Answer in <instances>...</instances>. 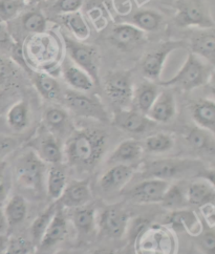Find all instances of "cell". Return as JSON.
<instances>
[{"label":"cell","mask_w":215,"mask_h":254,"mask_svg":"<svg viewBox=\"0 0 215 254\" xmlns=\"http://www.w3.org/2000/svg\"><path fill=\"white\" fill-rule=\"evenodd\" d=\"M107 133L99 128L75 129L63 146L64 159L80 171H91L101 161L106 146Z\"/></svg>","instance_id":"obj_1"},{"label":"cell","mask_w":215,"mask_h":254,"mask_svg":"<svg viewBox=\"0 0 215 254\" xmlns=\"http://www.w3.org/2000/svg\"><path fill=\"white\" fill-rule=\"evenodd\" d=\"M204 169L202 162L193 159L165 158L147 161L142 165L140 172L144 179H159L171 182V180L182 179Z\"/></svg>","instance_id":"obj_2"},{"label":"cell","mask_w":215,"mask_h":254,"mask_svg":"<svg viewBox=\"0 0 215 254\" xmlns=\"http://www.w3.org/2000/svg\"><path fill=\"white\" fill-rule=\"evenodd\" d=\"M213 67L208 62L189 52L183 66L176 75L166 81H161L158 85L178 87L185 92H191L209 82L213 75Z\"/></svg>","instance_id":"obj_3"},{"label":"cell","mask_w":215,"mask_h":254,"mask_svg":"<svg viewBox=\"0 0 215 254\" xmlns=\"http://www.w3.org/2000/svg\"><path fill=\"white\" fill-rule=\"evenodd\" d=\"M48 164L32 148L18 157L14 166V178L22 189L35 193L41 192L46 185Z\"/></svg>","instance_id":"obj_4"},{"label":"cell","mask_w":215,"mask_h":254,"mask_svg":"<svg viewBox=\"0 0 215 254\" xmlns=\"http://www.w3.org/2000/svg\"><path fill=\"white\" fill-rule=\"evenodd\" d=\"M174 21L182 28L214 29V20L206 0H176Z\"/></svg>","instance_id":"obj_5"},{"label":"cell","mask_w":215,"mask_h":254,"mask_svg":"<svg viewBox=\"0 0 215 254\" xmlns=\"http://www.w3.org/2000/svg\"><path fill=\"white\" fill-rule=\"evenodd\" d=\"M63 40L68 59L88 74L94 80L95 84H99L100 65L99 53L97 49L92 45L83 43L82 41L71 38L67 35H63Z\"/></svg>","instance_id":"obj_6"},{"label":"cell","mask_w":215,"mask_h":254,"mask_svg":"<svg viewBox=\"0 0 215 254\" xmlns=\"http://www.w3.org/2000/svg\"><path fill=\"white\" fill-rule=\"evenodd\" d=\"M137 254H175V240L166 228L148 224L138 237Z\"/></svg>","instance_id":"obj_7"},{"label":"cell","mask_w":215,"mask_h":254,"mask_svg":"<svg viewBox=\"0 0 215 254\" xmlns=\"http://www.w3.org/2000/svg\"><path fill=\"white\" fill-rule=\"evenodd\" d=\"M62 100L68 110L79 117L100 122H107L109 120L108 114H107L103 103L96 96L71 89L63 93Z\"/></svg>","instance_id":"obj_8"},{"label":"cell","mask_w":215,"mask_h":254,"mask_svg":"<svg viewBox=\"0 0 215 254\" xmlns=\"http://www.w3.org/2000/svg\"><path fill=\"white\" fill-rule=\"evenodd\" d=\"M187 48V43L181 40H169L161 43L158 48L150 51L141 62L142 74L147 80L155 83L162 81L163 68L168 57L180 49Z\"/></svg>","instance_id":"obj_9"},{"label":"cell","mask_w":215,"mask_h":254,"mask_svg":"<svg viewBox=\"0 0 215 254\" xmlns=\"http://www.w3.org/2000/svg\"><path fill=\"white\" fill-rule=\"evenodd\" d=\"M104 90L110 101L125 108L132 101L133 84L132 76L126 70H114L108 72L104 78Z\"/></svg>","instance_id":"obj_10"},{"label":"cell","mask_w":215,"mask_h":254,"mask_svg":"<svg viewBox=\"0 0 215 254\" xmlns=\"http://www.w3.org/2000/svg\"><path fill=\"white\" fill-rule=\"evenodd\" d=\"M32 149L49 165H61L64 160L63 145L61 140L50 132L44 126L34 139Z\"/></svg>","instance_id":"obj_11"},{"label":"cell","mask_w":215,"mask_h":254,"mask_svg":"<svg viewBox=\"0 0 215 254\" xmlns=\"http://www.w3.org/2000/svg\"><path fill=\"white\" fill-rule=\"evenodd\" d=\"M171 182L159 179H145L134 185L125 195L131 201L139 204L161 203Z\"/></svg>","instance_id":"obj_12"},{"label":"cell","mask_w":215,"mask_h":254,"mask_svg":"<svg viewBox=\"0 0 215 254\" xmlns=\"http://www.w3.org/2000/svg\"><path fill=\"white\" fill-rule=\"evenodd\" d=\"M129 223L128 213L119 206L107 207L100 214L97 225L102 235L108 239H120L126 233Z\"/></svg>","instance_id":"obj_13"},{"label":"cell","mask_w":215,"mask_h":254,"mask_svg":"<svg viewBox=\"0 0 215 254\" xmlns=\"http://www.w3.org/2000/svg\"><path fill=\"white\" fill-rule=\"evenodd\" d=\"M112 124L123 131L136 134L149 131L158 125L150 120L147 115L129 108H121L116 112L113 116Z\"/></svg>","instance_id":"obj_14"},{"label":"cell","mask_w":215,"mask_h":254,"mask_svg":"<svg viewBox=\"0 0 215 254\" xmlns=\"http://www.w3.org/2000/svg\"><path fill=\"white\" fill-rule=\"evenodd\" d=\"M138 170V165L116 164L110 166L99 179V186L105 193L119 191L126 186Z\"/></svg>","instance_id":"obj_15"},{"label":"cell","mask_w":215,"mask_h":254,"mask_svg":"<svg viewBox=\"0 0 215 254\" xmlns=\"http://www.w3.org/2000/svg\"><path fill=\"white\" fill-rule=\"evenodd\" d=\"M43 126L58 139H67L75 130L68 113L60 106H49L43 113Z\"/></svg>","instance_id":"obj_16"},{"label":"cell","mask_w":215,"mask_h":254,"mask_svg":"<svg viewBox=\"0 0 215 254\" xmlns=\"http://www.w3.org/2000/svg\"><path fill=\"white\" fill-rule=\"evenodd\" d=\"M92 199L91 185L87 180H73L67 182L57 204L61 208H78L87 205Z\"/></svg>","instance_id":"obj_17"},{"label":"cell","mask_w":215,"mask_h":254,"mask_svg":"<svg viewBox=\"0 0 215 254\" xmlns=\"http://www.w3.org/2000/svg\"><path fill=\"white\" fill-rule=\"evenodd\" d=\"M164 224L174 231H183L191 237H199L203 232V224L194 211L178 209L170 212L164 220Z\"/></svg>","instance_id":"obj_18"},{"label":"cell","mask_w":215,"mask_h":254,"mask_svg":"<svg viewBox=\"0 0 215 254\" xmlns=\"http://www.w3.org/2000/svg\"><path fill=\"white\" fill-rule=\"evenodd\" d=\"M109 40L119 50L130 52L145 41V33L130 23H121L111 30Z\"/></svg>","instance_id":"obj_19"},{"label":"cell","mask_w":215,"mask_h":254,"mask_svg":"<svg viewBox=\"0 0 215 254\" xmlns=\"http://www.w3.org/2000/svg\"><path fill=\"white\" fill-rule=\"evenodd\" d=\"M189 50L193 55L214 66L215 61V33L214 29H199L189 39Z\"/></svg>","instance_id":"obj_20"},{"label":"cell","mask_w":215,"mask_h":254,"mask_svg":"<svg viewBox=\"0 0 215 254\" xmlns=\"http://www.w3.org/2000/svg\"><path fill=\"white\" fill-rule=\"evenodd\" d=\"M176 115V102L174 95L170 90H161L156 101L150 107L147 117L158 123H168Z\"/></svg>","instance_id":"obj_21"},{"label":"cell","mask_w":215,"mask_h":254,"mask_svg":"<svg viewBox=\"0 0 215 254\" xmlns=\"http://www.w3.org/2000/svg\"><path fill=\"white\" fill-rule=\"evenodd\" d=\"M67 220L63 209L59 206L58 209L52 219L50 225L44 232L39 247L41 250H48L56 246L62 241H64L67 235Z\"/></svg>","instance_id":"obj_22"},{"label":"cell","mask_w":215,"mask_h":254,"mask_svg":"<svg viewBox=\"0 0 215 254\" xmlns=\"http://www.w3.org/2000/svg\"><path fill=\"white\" fill-rule=\"evenodd\" d=\"M143 147L141 142L134 139L122 141L107 159V165L126 164L136 165V163L143 155Z\"/></svg>","instance_id":"obj_23"},{"label":"cell","mask_w":215,"mask_h":254,"mask_svg":"<svg viewBox=\"0 0 215 254\" xmlns=\"http://www.w3.org/2000/svg\"><path fill=\"white\" fill-rule=\"evenodd\" d=\"M73 224L80 240L92 238L97 230L96 208L93 205H84L75 208L73 216Z\"/></svg>","instance_id":"obj_24"},{"label":"cell","mask_w":215,"mask_h":254,"mask_svg":"<svg viewBox=\"0 0 215 254\" xmlns=\"http://www.w3.org/2000/svg\"><path fill=\"white\" fill-rule=\"evenodd\" d=\"M33 84L40 96L50 102H59L63 97L62 88L56 78L47 72L33 71L30 74Z\"/></svg>","instance_id":"obj_25"},{"label":"cell","mask_w":215,"mask_h":254,"mask_svg":"<svg viewBox=\"0 0 215 254\" xmlns=\"http://www.w3.org/2000/svg\"><path fill=\"white\" fill-rule=\"evenodd\" d=\"M190 115L195 125L214 132L215 102L212 99H199L190 104Z\"/></svg>","instance_id":"obj_26"},{"label":"cell","mask_w":215,"mask_h":254,"mask_svg":"<svg viewBox=\"0 0 215 254\" xmlns=\"http://www.w3.org/2000/svg\"><path fill=\"white\" fill-rule=\"evenodd\" d=\"M62 76L66 84L76 92L87 93L95 86L94 80L89 75L67 59L62 64Z\"/></svg>","instance_id":"obj_27"},{"label":"cell","mask_w":215,"mask_h":254,"mask_svg":"<svg viewBox=\"0 0 215 254\" xmlns=\"http://www.w3.org/2000/svg\"><path fill=\"white\" fill-rule=\"evenodd\" d=\"M160 92V85L149 80L141 82L136 87H133L131 101L134 106L133 110L147 115Z\"/></svg>","instance_id":"obj_28"},{"label":"cell","mask_w":215,"mask_h":254,"mask_svg":"<svg viewBox=\"0 0 215 254\" xmlns=\"http://www.w3.org/2000/svg\"><path fill=\"white\" fill-rule=\"evenodd\" d=\"M185 140L189 146L198 152L212 156L215 151L214 132L199 126L191 127L185 132Z\"/></svg>","instance_id":"obj_29"},{"label":"cell","mask_w":215,"mask_h":254,"mask_svg":"<svg viewBox=\"0 0 215 254\" xmlns=\"http://www.w3.org/2000/svg\"><path fill=\"white\" fill-rule=\"evenodd\" d=\"M214 184L204 179L193 181L186 190L187 203L201 207L205 204L214 203Z\"/></svg>","instance_id":"obj_30"},{"label":"cell","mask_w":215,"mask_h":254,"mask_svg":"<svg viewBox=\"0 0 215 254\" xmlns=\"http://www.w3.org/2000/svg\"><path fill=\"white\" fill-rule=\"evenodd\" d=\"M6 123L11 129L20 132L28 128L31 123V108L25 100L13 104L6 113Z\"/></svg>","instance_id":"obj_31"},{"label":"cell","mask_w":215,"mask_h":254,"mask_svg":"<svg viewBox=\"0 0 215 254\" xmlns=\"http://www.w3.org/2000/svg\"><path fill=\"white\" fill-rule=\"evenodd\" d=\"M4 205L3 212L8 226H18L25 221L28 216V204L22 195L11 196Z\"/></svg>","instance_id":"obj_32"},{"label":"cell","mask_w":215,"mask_h":254,"mask_svg":"<svg viewBox=\"0 0 215 254\" xmlns=\"http://www.w3.org/2000/svg\"><path fill=\"white\" fill-rule=\"evenodd\" d=\"M67 184V176L65 171L60 167V165H51L48 168L47 172V192L49 196L58 201L61 194L63 193V190Z\"/></svg>","instance_id":"obj_33"},{"label":"cell","mask_w":215,"mask_h":254,"mask_svg":"<svg viewBox=\"0 0 215 254\" xmlns=\"http://www.w3.org/2000/svg\"><path fill=\"white\" fill-rule=\"evenodd\" d=\"M130 22L142 32L154 33L162 28L164 21L163 16L156 11L141 10L131 16Z\"/></svg>","instance_id":"obj_34"},{"label":"cell","mask_w":215,"mask_h":254,"mask_svg":"<svg viewBox=\"0 0 215 254\" xmlns=\"http://www.w3.org/2000/svg\"><path fill=\"white\" fill-rule=\"evenodd\" d=\"M174 138L167 132H157L150 134L143 141L142 147L143 151L148 153H165L171 150L174 147Z\"/></svg>","instance_id":"obj_35"},{"label":"cell","mask_w":215,"mask_h":254,"mask_svg":"<svg viewBox=\"0 0 215 254\" xmlns=\"http://www.w3.org/2000/svg\"><path fill=\"white\" fill-rule=\"evenodd\" d=\"M61 20L62 24L75 36L77 40L84 41L91 36V30L81 12L62 15Z\"/></svg>","instance_id":"obj_36"},{"label":"cell","mask_w":215,"mask_h":254,"mask_svg":"<svg viewBox=\"0 0 215 254\" xmlns=\"http://www.w3.org/2000/svg\"><path fill=\"white\" fill-rule=\"evenodd\" d=\"M58 207L59 205L57 204V202L51 204L34 220L31 226V234L33 238V243L39 244L44 232H46L48 228V226L50 225L54 215H55Z\"/></svg>","instance_id":"obj_37"},{"label":"cell","mask_w":215,"mask_h":254,"mask_svg":"<svg viewBox=\"0 0 215 254\" xmlns=\"http://www.w3.org/2000/svg\"><path fill=\"white\" fill-rule=\"evenodd\" d=\"M162 206L168 210H178L186 208L187 206V198H186V191L178 185L171 183L169 185L168 189L163 196Z\"/></svg>","instance_id":"obj_38"},{"label":"cell","mask_w":215,"mask_h":254,"mask_svg":"<svg viewBox=\"0 0 215 254\" xmlns=\"http://www.w3.org/2000/svg\"><path fill=\"white\" fill-rule=\"evenodd\" d=\"M23 30L31 34H41L48 28V20L40 11L34 10L23 14L20 19Z\"/></svg>","instance_id":"obj_39"},{"label":"cell","mask_w":215,"mask_h":254,"mask_svg":"<svg viewBox=\"0 0 215 254\" xmlns=\"http://www.w3.org/2000/svg\"><path fill=\"white\" fill-rule=\"evenodd\" d=\"M102 3L101 0H94L88 4L87 8V17L88 19L92 21V23L95 25V28L98 31H102L108 22V15L106 12V7Z\"/></svg>","instance_id":"obj_40"},{"label":"cell","mask_w":215,"mask_h":254,"mask_svg":"<svg viewBox=\"0 0 215 254\" xmlns=\"http://www.w3.org/2000/svg\"><path fill=\"white\" fill-rule=\"evenodd\" d=\"M26 3L21 0H0V20L13 21L23 11Z\"/></svg>","instance_id":"obj_41"},{"label":"cell","mask_w":215,"mask_h":254,"mask_svg":"<svg viewBox=\"0 0 215 254\" xmlns=\"http://www.w3.org/2000/svg\"><path fill=\"white\" fill-rule=\"evenodd\" d=\"M4 254H32L35 253L33 241L23 237H13L7 240Z\"/></svg>","instance_id":"obj_42"},{"label":"cell","mask_w":215,"mask_h":254,"mask_svg":"<svg viewBox=\"0 0 215 254\" xmlns=\"http://www.w3.org/2000/svg\"><path fill=\"white\" fill-rule=\"evenodd\" d=\"M12 188V175L6 161L0 162V207L7 201Z\"/></svg>","instance_id":"obj_43"},{"label":"cell","mask_w":215,"mask_h":254,"mask_svg":"<svg viewBox=\"0 0 215 254\" xmlns=\"http://www.w3.org/2000/svg\"><path fill=\"white\" fill-rule=\"evenodd\" d=\"M84 1L85 0H55L53 10L61 15L79 12L80 8L83 6Z\"/></svg>","instance_id":"obj_44"},{"label":"cell","mask_w":215,"mask_h":254,"mask_svg":"<svg viewBox=\"0 0 215 254\" xmlns=\"http://www.w3.org/2000/svg\"><path fill=\"white\" fill-rule=\"evenodd\" d=\"M18 146H19V141L16 138L0 134V162L3 161L4 158L12 153Z\"/></svg>","instance_id":"obj_45"},{"label":"cell","mask_w":215,"mask_h":254,"mask_svg":"<svg viewBox=\"0 0 215 254\" xmlns=\"http://www.w3.org/2000/svg\"><path fill=\"white\" fill-rule=\"evenodd\" d=\"M200 248L205 254H214L215 251V235L213 229L209 228V231L202 232L199 237Z\"/></svg>","instance_id":"obj_46"},{"label":"cell","mask_w":215,"mask_h":254,"mask_svg":"<svg viewBox=\"0 0 215 254\" xmlns=\"http://www.w3.org/2000/svg\"><path fill=\"white\" fill-rule=\"evenodd\" d=\"M149 224V221L143 217H137V219L129 220L127 230L126 232L129 233V237L132 239H136L138 235L145 229V227Z\"/></svg>","instance_id":"obj_47"},{"label":"cell","mask_w":215,"mask_h":254,"mask_svg":"<svg viewBox=\"0 0 215 254\" xmlns=\"http://www.w3.org/2000/svg\"><path fill=\"white\" fill-rule=\"evenodd\" d=\"M13 43V37L10 33V30H8L7 23L0 20V49L10 50Z\"/></svg>","instance_id":"obj_48"},{"label":"cell","mask_w":215,"mask_h":254,"mask_svg":"<svg viewBox=\"0 0 215 254\" xmlns=\"http://www.w3.org/2000/svg\"><path fill=\"white\" fill-rule=\"evenodd\" d=\"M200 212L202 214V216L204 217V220L207 223L208 228L213 229L214 228V213H215V209H214V203H208L205 204L201 207H199Z\"/></svg>","instance_id":"obj_49"},{"label":"cell","mask_w":215,"mask_h":254,"mask_svg":"<svg viewBox=\"0 0 215 254\" xmlns=\"http://www.w3.org/2000/svg\"><path fill=\"white\" fill-rule=\"evenodd\" d=\"M12 67L2 58H0V87L5 85V83L11 79Z\"/></svg>","instance_id":"obj_50"},{"label":"cell","mask_w":215,"mask_h":254,"mask_svg":"<svg viewBox=\"0 0 215 254\" xmlns=\"http://www.w3.org/2000/svg\"><path fill=\"white\" fill-rule=\"evenodd\" d=\"M7 227H8V224L6 222L3 209H2V207H0V233L5 234L6 230H7Z\"/></svg>","instance_id":"obj_51"},{"label":"cell","mask_w":215,"mask_h":254,"mask_svg":"<svg viewBox=\"0 0 215 254\" xmlns=\"http://www.w3.org/2000/svg\"><path fill=\"white\" fill-rule=\"evenodd\" d=\"M8 238L6 237L5 234H1L0 233V253L3 252L6 246V243H7Z\"/></svg>","instance_id":"obj_52"},{"label":"cell","mask_w":215,"mask_h":254,"mask_svg":"<svg viewBox=\"0 0 215 254\" xmlns=\"http://www.w3.org/2000/svg\"><path fill=\"white\" fill-rule=\"evenodd\" d=\"M91 254H114V252L111 249H106V248H100L94 250Z\"/></svg>","instance_id":"obj_53"},{"label":"cell","mask_w":215,"mask_h":254,"mask_svg":"<svg viewBox=\"0 0 215 254\" xmlns=\"http://www.w3.org/2000/svg\"><path fill=\"white\" fill-rule=\"evenodd\" d=\"M55 254H80L77 251H71V250H60Z\"/></svg>","instance_id":"obj_54"},{"label":"cell","mask_w":215,"mask_h":254,"mask_svg":"<svg viewBox=\"0 0 215 254\" xmlns=\"http://www.w3.org/2000/svg\"><path fill=\"white\" fill-rule=\"evenodd\" d=\"M21 1H24V2H25V1H26V0H21Z\"/></svg>","instance_id":"obj_55"},{"label":"cell","mask_w":215,"mask_h":254,"mask_svg":"<svg viewBox=\"0 0 215 254\" xmlns=\"http://www.w3.org/2000/svg\"><path fill=\"white\" fill-rule=\"evenodd\" d=\"M32 254H36V253H32Z\"/></svg>","instance_id":"obj_56"}]
</instances>
